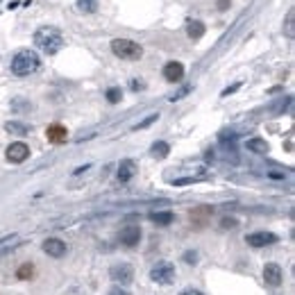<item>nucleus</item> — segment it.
Wrapping results in <instances>:
<instances>
[{
  "label": "nucleus",
  "instance_id": "1a4fd4ad",
  "mask_svg": "<svg viewBox=\"0 0 295 295\" xmlns=\"http://www.w3.org/2000/svg\"><path fill=\"white\" fill-rule=\"evenodd\" d=\"M139 173V166H136V161L134 159H123L120 164H118V168H116V177H118V182H130L132 177Z\"/></svg>",
  "mask_w": 295,
  "mask_h": 295
},
{
  "label": "nucleus",
  "instance_id": "6e6552de",
  "mask_svg": "<svg viewBox=\"0 0 295 295\" xmlns=\"http://www.w3.org/2000/svg\"><path fill=\"white\" fill-rule=\"evenodd\" d=\"M264 282L268 284V286H272V289H277V286H282L284 282V270H282V266L277 264H266L264 266Z\"/></svg>",
  "mask_w": 295,
  "mask_h": 295
},
{
  "label": "nucleus",
  "instance_id": "412c9836",
  "mask_svg": "<svg viewBox=\"0 0 295 295\" xmlns=\"http://www.w3.org/2000/svg\"><path fill=\"white\" fill-rule=\"evenodd\" d=\"M107 102H112V105H118V102L123 100V91L118 87H112V88H107V93H105Z\"/></svg>",
  "mask_w": 295,
  "mask_h": 295
},
{
  "label": "nucleus",
  "instance_id": "f8f14e48",
  "mask_svg": "<svg viewBox=\"0 0 295 295\" xmlns=\"http://www.w3.org/2000/svg\"><path fill=\"white\" fill-rule=\"evenodd\" d=\"M182 77H184V66L179 64V61H168V64L164 66V80L166 82H182Z\"/></svg>",
  "mask_w": 295,
  "mask_h": 295
},
{
  "label": "nucleus",
  "instance_id": "bb28decb",
  "mask_svg": "<svg viewBox=\"0 0 295 295\" xmlns=\"http://www.w3.org/2000/svg\"><path fill=\"white\" fill-rule=\"evenodd\" d=\"M184 261H189V264H195V261H198V254H195V252H186V254H184Z\"/></svg>",
  "mask_w": 295,
  "mask_h": 295
},
{
  "label": "nucleus",
  "instance_id": "f03ea898",
  "mask_svg": "<svg viewBox=\"0 0 295 295\" xmlns=\"http://www.w3.org/2000/svg\"><path fill=\"white\" fill-rule=\"evenodd\" d=\"M34 43L46 55H57L64 48V36L55 28H39L34 32Z\"/></svg>",
  "mask_w": 295,
  "mask_h": 295
},
{
  "label": "nucleus",
  "instance_id": "f3484780",
  "mask_svg": "<svg viewBox=\"0 0 295 295\" xmlns=\"http://www.w3.org/2000/svg\"><path fill=\"white\" fill-rule=\"evenodd\" d=\"M75 5L82 14H93V12H98L100 2H98V0H75Z\"/></svg>",
  "mask_w": 295,
  "mask_h": 295
},
{
  "label": "nucleus",
  "instance_id": "2eb2a0df",
  "mask_svg": "<svg viewBox=\"0 0 295 295\" xmlns=\"http://www.w3.org/2000/svg\"><path fill=\"white\" fill-rule=\"evenodd\" d=\"M168 152H171V146L166 141H157L150 148V154H152L154 159H164V157H168Z\"/></svg>",
  "mask_w": 295,
  "mask_h": 295
},
{
  "label": "nucleus",
  "instance_id": "aec40b11",
  "mask_svg": "<svg viewBox=\"0 0 295 295\" xmlns=\"http://www.w3.org/2000/svg\"><path fill=\"white\" fill-rule=\"evenodd\" d=\"M284 34L289 36V39H293L295 36V12L291 9L289 14H286V25H284Z\"/></svg>",
  "mask_w": 295,
  "mask_h": 295
},
{
  "label": "nucleus",
  "instance_id": "dca6fc26",
  "mask_svg": "<svg viewBox=\"0 0 295 295\" xmlns=\"http://www.w3.org/2000/svg\"><path fill=\"white\" fill-rule=\"evenodd\" d=\"M150 220L157 225H171L175 220V213L173 211H152L150 213Z\"/></svg>",
  "mask_w": 295,
  "mask_h": 295
},
{
  "label": "nucleus",
  "instance_id": "423d86ee",
  "mask_svg": "<svg viewBox=\"0 0 295 295\" xmlns=\"http://www.w3.org/2000/svg\"><path fill=\"white\" fill-rule=\"evenodd\" d=\"M277 234H272V232H254V234H248L245 236V243H248L250 248H268L272 243H277Z\"/></svg>",
  "mask_w": 295,
  "mask_h": 295
},
{
  "label": "nucleus",
  "instance_id": "39448f33",
  "mask_svg": "<svg viewBox=\"0 0 295 295\" xmlns=\"http://www.w3.org/2000/svg\"><path fill=\"white\" fill-rule=\"evenodd\" d=\"M109 277H112L114 284L118 286H125V284H132L134 279V268L130 264H114L109 268Z\"/></svg>",
  "mask_w": 295,
  "mask_h": 295
},
{
  "label": "nucleus",
  "instance_id": "b1692460",
  "mask_svg": "<svg viewBox=\"0 0 295 295\" xmlns=\"http://www.w3.org/2000/svg\"><path fill=\"white\" fill-rule=\"evenodd\" d=\"M130 88H132V91H143V88H146V84H143L141 80H132V82H130Z\"/></svg>",
  "mask_w": 295,
  "mask_h": 295
},
{
  "label": "nucleus",
  "instance_id": "0eeeda50",
  "mask_svg": "<svg viewBox=\"0 0 295 295\" xmlns=\"http://www.w3.org/2000/svg\"><path fill=\"white\" fill-rule=\"evenodd\" d=\"M5 157L9 164H23V161L30 157V148L25 146L23 141H16V143H12V146H7Z\"/></svg>",
  "mask_w": 295,
  "mask_h": 295
},
{
  "label": "nucleus",
  "instance_id": "c85d7f7f",
  "mask_svg": "<svg viewBox=\"0 0 295 295\" xmlns=\"http://www.w3.org/2000/svg\"><path fill=\"white\" fill-rule=\"evenodd\" d=\"M238 87H241V84H234V87L225 88V91H223V95H230V93H234V91H236V88H238Z\"/></svg>",
  "mask_w": 295,
  "mask_h": 295
},
{
  "label": "nucleus",
  "instance_id": "a878e982",
  "mask_svg": "<svg viewBox=\"0 0 295 295\" xmlns=\"http://www.w3.org/2000/svg\"><path fill=\"white\" fill-rule=\"evenodd\" d=\"M220 227H236V220L234 218H223L220 220Z\"/></svg>",
  "mask_w": 295,
  "mask_h": 295
},
{
  "label": "nucleus",
  "instance_id": "6ab92c4d",
  "mask_svg": "<svg viewBox=\"0 0 295 295\" xmlns=\"http://www.w3.org/2000/svg\"><path fill=\"white\" fill-rule=\"evenodd\" d=\"M248 150L250 152H257V154H266L268 152V143H266V139H250Z\"/></svg>",
  "mask_w": 295,
  "mask_h": 295
},
{
  "label": "nucleus",
  "instance_id": "9b49d317",
  "mask_svg": "<svg viewBox=\"0 0 295 295\" xmlns=\"http://www.w3.org/2000/svg\"><path fill=\"white\" fill-rule=\"evenodd\" d=\"M120 243H123L125 248H134V245H139V241H141V227H136V225H130V227H125L123 232H120Z\"/></svg>",
  "mask_w": 295,
  "mask_h": 295
},
{
  "label": "nucleus",
  "instance_id": "a211bd4d",
  "mask_svg": "<svg viewBox=\"0 0 295 295\" xmlns=\"http://www.w3.org/2000/svg\"><path fill=\"white\" fill-rule=\"evenodd\" d=\"M5 130L9 132V134H18V136H25L30 132V127L25 123H18V120H9V123H5Z\"/></svg>",
  "mask_w": 295,
  "mask_h": 295
},
{
  "label": "nucleus",
  "instance_id": "5701e85b",
  "mask_svg": "<svg viewBox=\"0 0 295 295\" xmlns=\"http://www.w3.org/2000/svg\"><path fill=\"white\" fill-rule=\"evenodd\" d=\"M154 120H159V114H150V116H148L146 120H143V123L134 125V130H146V127H150V125H152Z\"/></svg>",
  "mask_w": 295,
  "mask_h": 295
},
{
  "label": "nucleus",
  "instance_id": "cd10ccee",
  "mask_svg": "<svg viewBox=\"0 0 295 295\" xmlns=\"http://www.w3.org/2000/svg\"><path fill=\"white\" fill-rule=\"evenodd\" d=\"M179 295H202V293H200V291H198V289H184Z\"/></svg>",
  "mask_w": 295,
  "mask_h": 295
},
{
  "label": "nucleus",
  "instance_id": "393cba45",
  "mask_svg": "<svg viewBox=\"0 0 295 295\" xmlns=\"http://www.w3.org/2000/svg\"><path fill=\"white\" fill-rule=\"evenodd\" d=\"M109 295H132L130 291H125L123 286H114L112 291H109Z\"/></svg>",
  "mask_w": 295,
  "mask_h": 295
},
{
  "label": "nucleus",
  "instance_id": "f257e3e1",
  "mask_svg": "<svg viewBox=\"0 0 295 295\" xmlns=\"http://www.w3.org/2000/svg\"><path fill=\"white\" fill-rule=\"evenodd\" d=\"M39 66H41V59H39V55H36L34 50H18L12 57L9 68H12L14 75L25 77V75H32V73L39 71Z\"/></svg>",
  "mask_w": 295,
  "mask_h": 295
},
{
  "label": "nucleus",
  "instance_id": "7ed1b4c3",
  "mask_svg": "<svg viewBox=\"0 0 295 295\" xmlns=\"http://www.w3.org/2000/svg\"><path fill=\"white\" fill-rule=\"evenodd\" d=\"M112 53L118 59H125V61H136V59L143 57V48L139 46L132 39H114L112 41Z\"/></svg>",
  "mask_w": 295,
  "mask_h": 295
},
{
  "label": "nucleus",
  "instance_id": "ddd939ff",
  "mask_svg": "<svg viewBox=\"0 0 295 295\" xmlns=\"http://www.w3.org/2000/svg\"><path fill=\"white\" fill-rule=\"evenodd\" d=\"M46 136H48V141L50 143H66V139H68V132H66L64 125H48V130H46Z\"/></svg>",
  "mask_w": 295,
  "mask_h": 295
},
{
  "label": "nucleus",
  "instance_id": "4be33fe9",
  "mask_svg": "<svg viewBox=\"0 0 295 295\" xmlns=\"http://www.w3.org/2000/svg\"><path fill=\"white\" fill-rule=\"evenodd\" d=\"M32 272H34V266H32V264H23L21 268H18L16 277L18 279H28V277H32Z\"/></svg>",
  "mask_w": 295,
  "mask_h": 295
},
{
  "label": "nucleus",
  "instance_id": "4468645a",
  "mask_svg": "<svg viewBox=\"0 0 295 295\" xmlns=\"http://www.w3.org/2000/svg\"><path fill=\"white\" fill-rule=\"evenodd\" d=\"M205 32H206V28H205V23H202V21H189V23H186V34H189L193 41L202 39V36H205Z\"/></svg>",
  "mask_w": 295,
  "mask_h": 295
},
{
  "label": "nucleus",
  "instance_id": "20e7f679",
  "mask_svg": "<svg viewBox=\"0 0 295 295\" xmlns=\"http://www.w3.org/2000/svg\"><path fill=\"white\" fill-rule=\"evenodd\" d=\"M175 264H171V261H157L150 268V279L154 284H161V286H168L175 282Z\"/></svg>",
  "mask_w": 295,
  "mask_h": 295
},
{
  "label": "nucleus",
  "instance_id": "9d476101",
  "mask_svg": "<svg viewBox=\"0 0 295 295\" xmlns=\"http://www.w3.org/2000/svg\"><path fill=\"white\" fill-rule=\"evenodd\" d=\"M66 243L61 241V238H46L43 241V252L48 254V257H55V259H61L66 254Z\"/></svg>",
  "mask_w": 295,
  "mask_h": 295
}]
</instances>
